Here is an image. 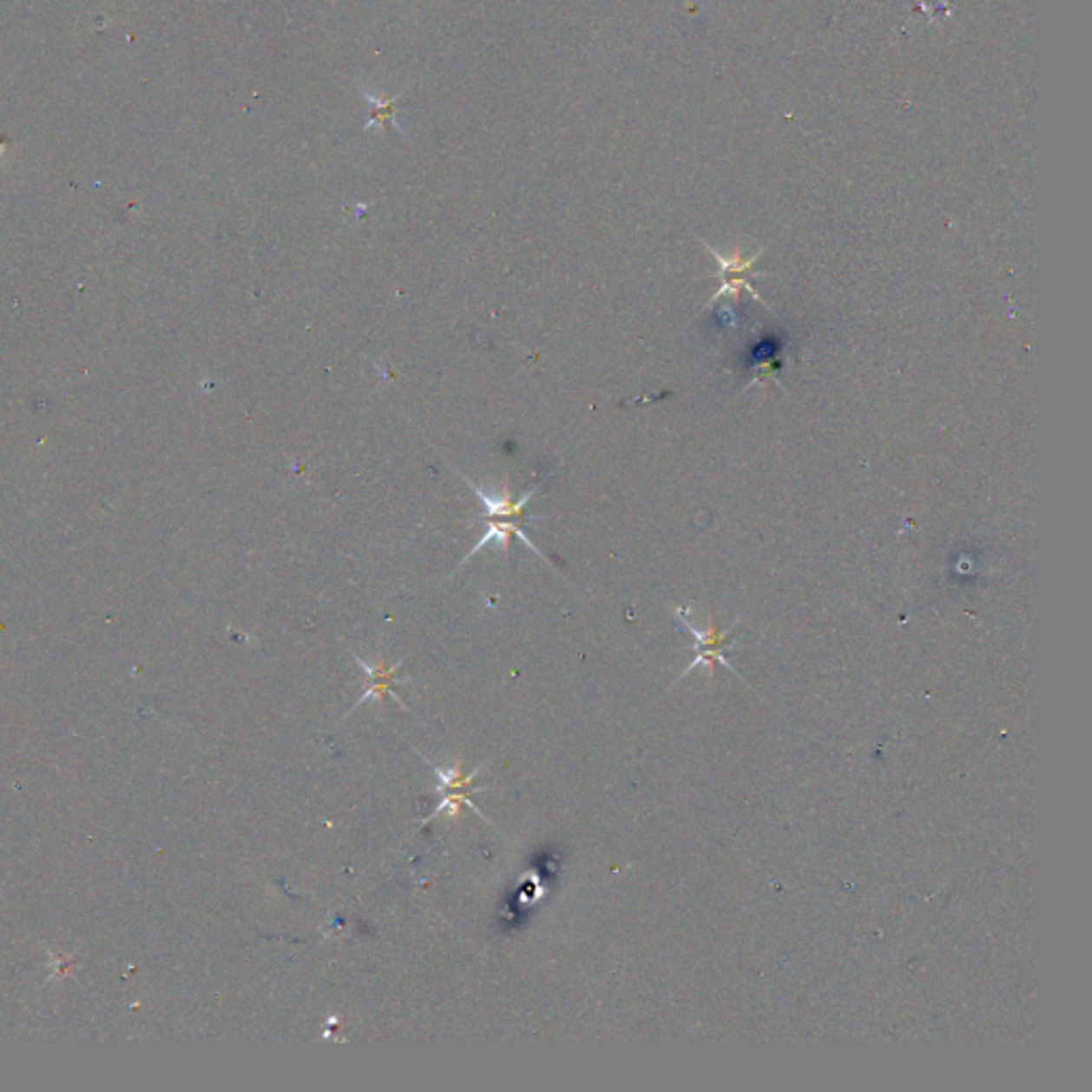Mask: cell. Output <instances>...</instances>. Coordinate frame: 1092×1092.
Wrapping results in <instances>:
<instances>
[{
  "label": "cell",
  "mask_w": 1092,
  "mask_h": 1092,
  "mask_svg": "<svg viewBox=\"0 0 1092 1092\" xmlns=\"http://www.w3.org/2000/svg\"><path fill=\"white\" fill-rule=\"evenodd\" d=\"M674 617H676V621H679L681 625H683L685 629H689V634H692V636H694V651H695V660L692 661V666H689L687 670H683V674H681V676L689 674V672H692L694 668H700V666H702V668H707V674L711 676L717 664H721L723 668H727L730 672H734L736 676H739V672L734 670V666H730V661H727L726 655H723V653H726L727 648L732 647L730 632L736 628V623H739V621H734V623H732V625H727L726 629H720L715 623H713V619L708 617L707 628L700 629V628H695L692 621L687 619V610L674 608Z\"/></svg>",
  "instance_id": "obj_1"
},
{
  "label": "cell",
  "mask_w": 1092,
  "mask_h": 1092,
  "mask_svg": "<svg viewBox=\"0 0 1092 1092\" xmlns=\"http://www.w3.org/2000/svg\"><path fill=\"white\" fill-rule=\"evenodd\" d=\"M707 248H708V252H711L713 256H715L717 263H720V267H721L720 269L721 286L717 288L715 295H713L711 301H708V306H711V303H715L717 299H720L721 295H726V293H730L732 297L739 299V293L743 291V288H745V291H749L751 295H753L755 301L764 303L762 299H760L758 293L753 291V286H751V284H749V278H753V275H766V273L753 272V263H755V260H758L760 254L751 256V259H740V254H739V252H736V254L732 256V259L726 260L721 254H717V252L713 250L711 246H707ZM764 306L768 307V303H764ZM768 310H770V307H768Z\"/></svg>",
  "instance_id": "obj_2"
},
{
  "label": "cell",
  "mask_w": 1092,
  "mask_h": 1092,
  "mask_svg": "<svg viewBox=\"0 0 1092 1092\" xmlns=\"http://www.w3.org/2000/svg\"><path fill=\"white\" fill-rule=\"evenodd\" d=\"M357 660H359V664L363 666V670H365L367 674H370V679H372L370 689H367L365 695H363V698L359 700V704L365 702L367 698H373V695H376V698H385V695H393V698L398 700V695H395L393 692H391V685H393V681H395V672H398V666H385V664H378L376 668H373V666L367 664V661H363L361 657H357ZM398 702H401V700H398Z\"/></svg>",
  "instance_id": "obj_3"
},
{
  "label": "cell",
  "mask_w": 1092,
  "mask_h": 1092,
  "mask_svg": "<svg viewBox=\"0 0 1092 1092\" xmlns=\"http://www.w3.org/2000/svg\"><path fill=\"white\" fill-rule=\"evenodd\" d=\"M361 92H363V99L372 105V115L365 122V130L376 128V126L385 128V126L393 124L399 133H404V128H401V126L398 124V120H395V109H398V101L401 99V95H395L393 99H378V96L370 95V92H365V90H361Z\"/></svg>",
  "instance_id": "obj_4"
},
{
  "label": "cell",
  "mask_w": 1092,
  "mask_h": 1092,
  "mask_svg": "<svg viewBox=\"0 0 1092 1092\" xmlns=\"http://www.w3.org/2000/svg\"><path fill=\"white\" fill-rule=\"evenodd\" d=\"M779 350H781V339L762 338L753 348H751L749 357H751V361H753V365H768V363L774 361ZM755 370H758V367H755Z\"/></svg>",
  "instance_id": "obj_5"
}]
</instances>
